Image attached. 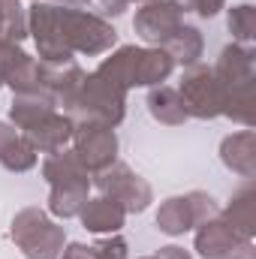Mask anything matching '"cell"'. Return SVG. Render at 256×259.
<instances>
[{
	"mask_svg": "<svg viewBox=\"0 0 256 259\" xmlns=\"http://www.w3.org/2000/svg\"><path fill=\"white\" fill-rule=\"evenodd\" d=\"M220 88V115L241 124L244 130L256 127V49L229 42L223 46L217 64L211 66Z\"/></svg>",
	"mask_w": 256,
	"mask_h": 259,
	"instance_id": "1",
	"label": "cell"
},
{
	"mask_svg": "<svg viewBox=\"0 0 256 259\" xmlns=\"http://www.w3.org/2000/svg\"><path fill=\"white\" fill-rule=\"evenodd\" d=\"M175 61L169 58L166 49L160 46H118L109 52V58H103L97 72H103L106 78L118 81L121 88H157L163 84L172 72Z\"/></svg>",
	"mask_w": 256,
	"mask_h": 259,
	"instance_id": "2",
	"label": "cell"
},
{
	"mask_svg": "<svg viewBox=\"0 0 256 259\" xmlns=\"http://www.w3.org/2000/svg\"><path fill=\"white\" fill-rule=\"evenodd\" d=\"M58 21H61V39H64L69 55L100 58V55H109L118 46V30L100 12L58 3Z\"/></svg>",
	"mask_w": 256,
	"mask_h": 259,
	"instance_id": "3",
	"label": "cell"
},
{
	"mask_svg": "<svg viewBox=\"0 0 256 259\" xmlns=\"http://www.w3.org/2000/svg\"><path fill=\"white\" fill-rule=\"evenodd\" d=\"M9 238L24 253V259H61L66 232L58 220L39 205L21 208L9 223Z\"/></svg>",
	"mask_w": 256,
	"mask_h": 259,
	"instance_id": "4",
	"label": "cell"
},
{
	"mask_svg": "<svg viewBox=\"0 0 256 259\" xmlns=\"http://www.w3.org/2000/svg\"><path fill=\"white\" fill-rule=\"evenodd\" d=\"M127 88L106 78L103 72H84V81L78 88V97L72 109L66 112L72 121H100L109 127H118L127 115Z\"/></svg>",
	"mask_w": 256,
	"mask_h": 259,
	"instance_id": "5",
	"label": "cell"
},
{
	"mask_svg": "<svg viewBox=\"0 0 256 259\" xmlns=\"http://www.w3.org/2000/svg\"><path fill=\"white\" fill-rule=\"evenodd\" d=\"M91 184L100 190V196L118 202L127 214H142L154 202V187L148 184V178H142L136 169H130L121 160H115L109 169L91 175Z\"/></svg>",
	"mask_w": 256,
	"mask_h": 259,
	"instance_id": "6",
	"label": "cell"
},
{
	"mask_svg": "<svg viewBox=\"0 0 256 259\" xmlns=\"http://www.w3.org/2000/svg\"><path fill=\"white\" fill-rule=\"evenodd\" d=\"M175 91L184 103L187 118H196V121L220 118V88H217V78H214L208 64L199 61V64L184 66Z\"/></svg>",
	"mask_w": 256,
	"mask_h": 259,
	"instance_id": "7",
	"label": "cell"
},
{
	"mask_svg": "<svg viewBox=\"0 0 256 259\" xmlns=\"http://www.w3.org/2000/svg\"><path fill=\"white\" fill-rule=\"evenodd\" d=\"M69 145L91 175L109 169L118 160V133L115 127L100 124V121H75Z\"/></svg>",
	"mask_w": 256,
	"mask_h": 259,
	"instance_id": "8",
	"label": "cell"
},
{
	"mask_svg": "<svg viewBox=\"0 0 256 259\" xmlns=\"http://www.w3.org/2000/svg\"><path fill=\"white\" fill-rule=\"evenodd\" d=\"M181 24H184V15L172 0L139 3L136 18H133V30L145 46H163Z\"/></svg>",
	"mask_w": 256,
	"mask_h": 259,
	"instance_id": "9",
	"label": "cell"
},
{
	"mask_svg": "<svg viewBox=\"0 0 256 259\" xmlns=\"http://www.w3.org/2000/svg\"><path fill=\"white\" fill-rule=\"evenodd\" d=\"M39 81H42V91H49L55 97V106L66 115L78 97L84 69L78 66V61H66V64H42L39 61Z\"/></svg>",
	"mask_w": 256,
	"mask_h": 259,
	"instance_id": "10",
	"label": "cell"
},
{
	"mask_svg": "<svg viewBox=\"0 0 256 259\" xmlns=\"http://www.w3.org/2000/svg\"><path fill=\"white\" fill-rule=\"evenodd\" d=\"M72 130L75 121L64 115L61 109H55L52 115H46L39 124H33L30 130H24L21 136L30 139V145L39 151V154H55V151H64L66 145L72 142Z\"/></svg>",
	"mask_w": 256,
	"mask_h": 259,
	"instance_id": "11",
	"label": "cell"
},
{
	"mask_svg": "<svg viewBox=\"0 0 256 259\" xmlns=\"http://www.w3.org/2000/svg\"><path fill=\"white\" fill-rule=\"evenodd\" d=\"M241 241V235L217 214L205 223L196 226V238H193V250L202 259H223L235 244Z\"/></svg>",
	"mask_w": 256,
	"mask_h": 259,
	"instance_id": "12",
	"label": "cell"
},
{
	"mask_svg": "<svg viewBox=\"0 0 256 259\" xmlns=\"http://www.w3.org/2000/svg\"><path fill=\"white\" fill-rule=\"evenodd\" d=\"M220 163L229 172L253 181L256 178V133L253 130H238V133L226 136L220 142Z\"/></svg>",
	"mask_w": 256,
	"mask_h": 259,
	"instance_id": "13",
	"label": "cell"
},
{
	"mask_svg": "<svg viewBox=\"0 0 256 259\" xmlns=\"http://www.w3.org/2000/svg\"><path fill=\"white\" fill-rule=\"evenodd\" d=\"M78 220H81V226H84L88 232H94V235H112V232H121V229H124L127 211H124L118 202L106 199V196H88V202H84L81 211H78Z\"/></svg>",
	"mask_w": 256,
	"mask_h": 259,
	"instance_id": "14",
	"label": "cell"
},
{
	"mask_svg": "<svg viewBox=\"0 0 256 259\" xmlns=\"http://www.w3.org/2000/svg\"><path fill=\"white\" fill-rule=\"evenodd\" d=\"M58 106H55V97L49 91H33V94H15L12 103H9V124L15 130H30L33 124H39L46 115H52Z\"/></svg>",
	"mask_w": 256,
	"mask_h": 259,
	"instance_id": "15",
	"label": "cell"
},
{
	"mask_svg": "<svg viewBox=\"0 0 256 259\" xmlns=\"http://www.w3.org/2000/svg\"><path fill=\"white\" fill-rule=\"evenodd\" d=\"M220 217L241 235V238H253L256 235V190L253 181H247L244 187H238L232 199L226 202V208H220Z\"/></svg>",
	"mask_w": 256,
	"mask_h": 259,
	"instance_id": "16",
	"label": "cell"
},
{
	"mask_svg": "<svg viewBox=\"0 0 256 259\" xmlns=\"http://www.w3.org/2000/svg\"><path fill=\"white\" fill-rule=\"evenodd\" d=\"M91 196V178L84 181H64V184H49V205L46 211L58 220H69L78 217L81 205Z\"/></svg>",
	"mask_w": 256,
	"mask_h": 259,
	"instance_id": "17",
	"label": "cell"
},
{
	"mask_svg": "<svg viewBox=\"0 0 256 259\" xmlns=\"http://www.w3.org/2000/svg\"><path fill=\"white\" fill-rule=\"evenodd\" d=\"M154 223L169 238H178V235L196 229V220H193V211H190V205H187V196H169V199H163L160 208H157V214H154Z\"/></svg>",
	"mask_w": 256,
	"mask_h": 259,
	"instance_id": "18",
	"label": "cell"
},
{
	"mask_svg": "<svg viewBox=\"0 0 256 259\" xmlns=\"http://www.w3.org/2000/svg\"><path fill=\"white\" fill-rule=\"evenodd\" d=\"M148 112H151V118L157 121V124H166V127H181L184 121H187V112H184V103H181V97H178V91L175 88H169V84H157V88H151L148 91Z\"/></svg>",
	"mask_w": 256,
	"mask_h": 259,
	"instance_id": "19",
	"label": "cell"
},
{
	"mask_svg": "<svg viewBox=\"0 0 256 259\" xmlns=\"http://www.w3.org/2000/svg\"><path fill=\"white\" fill-rule=\"evenodd\" d=\"M160 49H166L169 52V58L175 61V64L181 66H190V64H199V58L205 55V36H202V30L199 27H193V24H181Z\"/></svg>",
	"mask_w": 256,
	"mask_h": 259,
	"instance_id": "20",
	"label": "cell"
},
{
	"mask_svg": "<svg viewBox=\"0 0 256 259\" xmlns=\"http://www.w3.org/2000/svg\"><path fill=\"white\" fill-rule=\"evenodd\" d=\"M42 178L49 184H64V181H84V178H91V172L84 169V163L78 160V154L72 148H64V151L46 154Z\"/></svg>",
	"mask_w": 256,
	"mask_h": 259,
	"instance_id": "21",
	"label": "cell"
},
{
	"mask_svg": "<svg viewBox=\"0 0 256 259\" xmlns=\"http://www.w3.org/2000/svg\"><path fill=\"white\" fill-rule=\"evenodd\" d=\"M36 163H39V151L30 145L27 136H15V139L3 148V154H0V166H3L6 172H12V175L30 172Z\"/></svg>",
	"mask_w": 256,
	"mask_h": 259,
	"instance_id": "22",
	"label": "cell"
},
{
	"mask_svg": "<svg viewBox=\"0 0 256 259\" xmlns=\"http://www.w3.org/2000/svg\"><path fill=\"white\" fill-rule=\"evenodd\" d=\"M27 39V9L21 0H0V42H24Z\"/></svg>",
	"mask_w": 256,
	"mask_h": 259,
	"instance_id": "23",
	"label": "cell"
},
{
	"mask_svg": "<svg viewBox=\"0 0 256 259\" xmlns=\"http://www.w3.org/2000/svg\"><path fill=\"white\" fill-rule=\"evenodd\" d=\"M226 30L232 33V42L253 46V39H256V6L253 3L226 6Z\"/></svg>",
	"mask_w": 256,
	"mask_h": 259,
	"instance_id": "24",
	"label": "cell"
},
{
	"mask_svg": "<svg viewBox=\"0 0 256 259\" xmlns=\"http://www.w3.org/2000/svg\"><path fill=\"white\" fill-rule=\"evenodd\" d=\"M94 256L97 259H130V244L121 232H112V235H100L94 244H91Z\"/></svg>",
	"mask_w": 256,
	"mask_h": 259,
	"instance_id": "25",
	"label": "cell"
},
{
	"mask_svg": "<svg viewBox=\"0 0 256 259\" xmlns=\"http://www.w3.org/2000/svg\"><path fill=\"white\" fill-rule=\"evenodd\" d=\"M184 196H187V205H190V211H193L196 226L220 214V202L208 193V190H190V193H184Z\"/></svg>",
	"mask_w": 256,
	"mask_h": 259,
	"instance_id": "26",
	"label": "cell"
},
{
	"mask_svg": "<svg viewBox=\"0 0 256 259\" xmlns=\"http://www.w3.org/2000/svg\"><path fill=\"white\" fill-rule=\"evenodd\" d=\"M172 3L181 9V15L196 12L199 18H214L226 9V0H172Z\"/></svg>",
	"mask_w": 256,
	"mask_h": 259,
	"instance_id": "27",
	"label": "cell"
},
{
	"mask_svg": "<svg viewBox=\"0 0 256 259\" xmlns=\"http://www.w3.org/2000/svg\"><path fill=\"white\" fill-rule=\"evenodd\" d=\"M61 259H97L91 244H81V241H66L64 250H61Z\"/></svg>",
	"mask_w": 256,
	"mask_h": 259,
	"instance_id": "28",
	"label": "cell"
},
{
	"mask_svg": "<svg viewBox=\"0 0 256 259\" xmlns=\"http://www.w3.org/2000/svg\"><path fill=\"white\" fill-rule=\"evenodd\" d=\"M223 259H256V247H253V238H241L229 253Z\"/></svg>",
	"mask_w": 256,
	"mask_h": 259,
	"instance_id": "29",
	"label": "cell"
},
{
	"mask_svg": "<svg viewBox=\"0 0 256 259\" xmlns=\"http://www.w3.org/2000/svg\"><path fill=\"white\" fill-rule=\"evenodd\" d=\"M154 259H193L190 250H184V247H178V244H166V247H160Z\"/></svg>",
	"mask_w": 256,
	"mask_h": 259,
	"instance_id": "30",
	"label": "cell"
},
{
	"mask_svg": "<svg viewBox=\"0 0 256 259\" xmlns=\"http://www.w3.org/2000/svg\"><path fill=\"white\" fill-rule=\"evenodd\" d=\"M97 3H100V9H103L106 15H115V18L124 15L130 9V0H97Z\"/></svg>",
	"mask_w": 256,
	"mask_h": 259,
	"instance_id": "31",
	"label": "cell"
},
{
	"mask_svg": "<svg viewBox=\"0 0 256 259\" xmlns=\"http://www.w3.org/2000/svg\"><path fill=\"white\" fill-rule=\"evenodd\" d=\"M15 136H18V133H15V127H12V124L0 121V154H3V148H6V145L15 139Z\"/></svg>",
	"mask_w": 256,
	"mask_h": 259,
	"instance_id": "32",
	"label": "cell"
},
{
	"mask_svg": "<svg viewBox=\"0 0 256 259\" xmlns=\"http://www.w3.org/2000/svg\"><path fill=\"white\" fill-rule=\"evenodd\" d=\"M130 3H148V0H130Z\"/></svg>",
	"mask_w": 256,
	"mask_h": 259,
	"instance_id": "33",
	"label": "cell"
},
{
	"mask_svg": "<svg viewBox=\"0 0 256 259\" xmlns=\"http://www.w3.org/2000/svg\"><path fill=\"white\" fill-rule=\"evenodd\" d=\"M139 259H154V256H139Z\"/></svg>",
	"mask_w": 256,
	"mask_h": 259,
	"instance_id": "34",
	"label": "cell"
}]
</instances>
